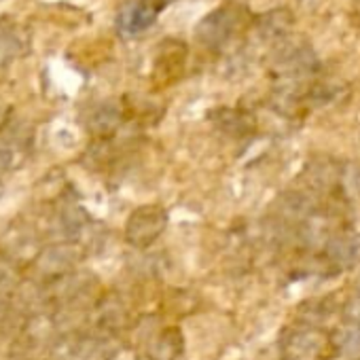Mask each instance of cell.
Segmentation results:
<instances>
[{"label": "cell", "instance_id": "cell-7", "mask_svg": "<svg viewBox=\"0 0 360 360\" xmlns=\"http://www.w3.org/2000/svg\"><path fill=\"white\" fill-rule=\"evenodd\" d=\"M219 127L231 136H244L252 129V119L242 110H219Z\"/></svg>", "mask_w": 360, "mask_h": 360}, {"label": "cell", "instance_id": "cell-11", "mask_svg": "<svg viewBox=\"0 0 360 360\" xmlns=\"http://www.w3.org/2000/svg\"><path fill=\"white\" fill-rule=\"evenodd\" d=\"M339 347L349 358H360V326L345 330L339 339Z\"/></svg>", "mask_w": 360, "mask_h": 360}, {"label": "cell", "instance_id": "cell-6", "mask_svg": "<svg viewBox=\"0 0 360 360\" xmlns=\"http://www.w3.org/2000/svg\"><path fill=\"white\" fill-rule=\"evenodd\" d=\"M290 24H292V18L286 13V9H278V11H269V13L261 15L257 30L265 39H278V37L286 34Z\"/></svg>", "mask_w": 360, "mask_h": 360}, {"label": "cell", "instance_id": "cell-1", "mask_svg": "<svg viewBox=\"0 0 360 360\" xmlns=\"http://www.w3.org/2000/svg\"><path fill=\"white\" fill-rule=\"evenodd\" d=\"M248 24V13L240 5H225L206 15L195 30L198 41L208 49H223Z\"/></svg>", "mask_w": 360, "mask_h": 360}, {"label": "cell", "instance_id": "cell-9", "mask_svg": "<svg viewBox=\"0 0 360 360\" xmlns=\"http://www.w3.org/2000/svg\"><path fill=\"white\" fill-rule=\"evenodd\" d=\"M22 49H24V43L18 37V32L0 30V70L9 66L22 53Z\"/></svg>", "mask_w": 360, "mask_h": 360}, {"label": "cell", "instance_id": "cell-8", "mask_svg": "<svg viewBox=\"0 0 360 360\" xmlns=\"http://www.w3.org/2000/svg\"><path fill=\"white\" fill-rule=\"evenodd\" d=\"M119 121H121V110H119V106H115V104H110V102L100 104V106L94 110V115H91V127H94V131H98V134H108V131H112V129L119 125Z\"/></svg>", "mask_w": 360, "mask_h": 360}, {"label": "cell", "instance_id": "cell-3", "mask_svg": "<svg viewBox=\"0 0 360 360\" xmlns=\"http://www.w3.org/2000/svg\"><path fill=\"white\" fill-rule=\"evenodd\" d=\"M167 3L169 0H131L121 7L117 15V30L123 37H136L148 30Z\"/></svg>", "mask_w": 360, "mask_h": 360}, {"label": "cell", "instance_id": "cell-2", "mask_svg": "<svg viewBox=\"0 0 360 360\" xmlns=\"http://www.w3.org/2000/svg\"><path fill=\"white\" fill-rule=\"evenodd\" d=\"M165 225L167 212L161 206H142L127 221V242L138 248H146L163 233Z\"/></svg>", "mask_w": 360, "mask_h": 360}, {"label": "cell", "instance_id": "cell-4", "mask_svg": "<svg viewBox=\"0 0 360 360\" xmlns=\"http://www.w3.org/2000/svg\"><path fill=\"white\" fill-rule=\"evenodd\" d=\"M322 345H324V335L318 333L316 328H305V330L290 335L288 352H290V358H309L311 360L320 352Z\"/></svg>", "mask_w": 360, "mask_h": 360}, {"label": "cell", "instance_id": "cell-13", "mask_svg": "<svg viewBox=\"0 0 360 360\" xmlns=\"http://www.w3.org/2000/svg\"><path fill=\"white\" fill-rule=\"evenodd\" d=\"M286 360H309V358H290V356H288Z\"/></svg>", "mask_w": 360, "mask_h": 360}, {"label": "cell", "instance_id": "cell-10", "mask_svg": "<svg viewBox=\"0 0 360 360\" xmlns=\"http://www.w3.org/2000/svg\"><path fill=\"white\" fill-rule=\"evenodd\" d=\"M326 255L337 265H347V263H352V259L356 255V244L347 238H333L326 244Z\"/></svg>", "mask_w": 360, "mask_h": 360}, {"label": "cell", "instance_id": "cell-5", "mask_svg": "<svg viewBox=\"0 0 360 360\" xmlns=\"http://www.w3.org/2000/svg\"><path fill=\"white\" fill-rule=\"evenodd\" d=\"M183 335L178 328H165L150 347V360H176L183 354Z\"/></svg>", "mask_w": 360, "mask_h": 360}, {"label": "cell", "instance_id": "cell-12", "mask_svg": "<svg viewBox=\"0 0 360 360\" xmlns=\"http://www.w3.org/2000/svg\"><path fill=\"white\" fill-rule=\"evenodd\" d=\"M343 316L352 326H360V295H354L345 305H343Z\"/></svg>", "mask_w": 360, "mask_h": 360}]
</instances>
